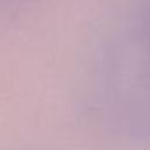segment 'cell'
Returning <instances> with one entry per match:
<instances>
[{
	"label": "cell",
	"mask_w": 150,
	"mask_h": 150,
	"mask_svg": "<svg viewBox=\"0 0 150 150\" xmlns=\"http://www.w3.org/2000/svg\"><path fill=\"white\" fill-rule=\"evenodd\" d=\"M86 101L93 119L150 142V0H133L103 28L87 63Z\"/></svg>",
	"instance_id": "obj_1"
},
{
	"label": "cell",
	"mask_w": 150,
	"mask_h": 150,
	"mask_svg": "<svg viewBox=\"0 0 150 150\" xmlns=\"http://www.w3.org/2000/svg\"><path fill=\"white\" fill-rule=\"evenodd\" d=\"M37 0H0V26L21 18Z\"/></svg>",
	"instance_id": "obj_2"
}]
</instances>
